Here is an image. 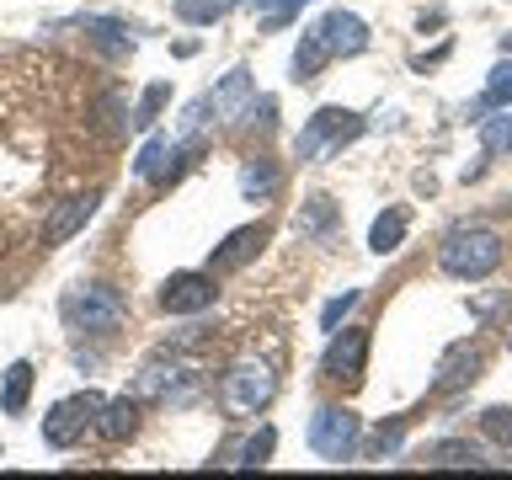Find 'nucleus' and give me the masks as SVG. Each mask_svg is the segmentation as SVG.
<instances>
[{
	"instance_id": "f257e3e1",
	"label": "nucleus",
	"mask_w": 512,
	"mask_h": 480,
	"mask_svg": "<svg viewBox=\"0 0 512 480\" xmlns=\"http://www.w3.org/2000/svg\"><path fill=\"white\" fill-rule=\"evenodd\" d=\"M438 267L448 272V278H464V283L491 278V272L502 267V235H491V230H454L443 240V251H438Z\"/></svg>"
},
{
	"instance_id": "f03ea898",
	"label": "nucleus",
	"mask_w": 512,
	"mask_h": 480,
	"mask_svg": "<svg viewBox=\"0 0 512 480\" xmlns=\"http://www.w3.org/2000/svg\"><path fill=\"white\" fill-rule=\"evenodd\" d=\"M123 294L107 283H75L70 294H64V320H70L75 331L86 336H112L123 326Z\"/></svg>"
},
{
	"instance_id": "7ed1b4c3",
	"label": "nucleus",
	"mask_w": 512,
	"mask_h": 480,
	"mask_svg": "<svg viewBox=\"0 0 512 480\" xmlns=\"http://www.w3.org/2000/svg\"><path fill=\"white\" fill-rule=\"evenodd\" d=\"M96 416H102V395H96V390L64 395L59 406H48V416H43V443L48 448L86 443V432H96Z\"/></svg>"
},
{
	"instance_id": "20e7f679",
	"label": "nucleus",
	"mask_w": 512,
	"mask_h": 480,
	"mask_svg": "<svg viewBox=\"0 0 512 480\" xmlns=\"http://www.w3.org/2000/svg\"><path fill=\"white\" fill-rule=\"evenodd\" d=\"M363 134V118L347 107H320L299 134V160H320V155H342V144Z\"/></svg>"
},
{
	"instance_id": "39448f33",
	"label": "nucleus",
	"mask_w": 512,
	"mask_h": 480,
	"mask_svg": "<svg viewBox=\"0 0 512 480\" xmlns=\"http://www.w3.org/2000/svg\"><path fill=\"white\" fill-rule=\"evenodd\" d=\"M358 438H363V427H358V416H352L347 406H320L310 416V448L320 459H331V464H342L358 454Z\"/></svg>"
},
{
	"instance_id": "423d86ee",
	"label": "nucleus",
	"mask_w": 512,
	"mask_h": 480,
	"mask_svg": "<svg viewBox=\"0 0 512 480\" xmlns=\"http://www.w3.org/2000/svg\"><path fill=\"white\" fill-rule=\"evenodd\" d=\"M272 395H278V379H272V368L267 363H235L230 374H224V406L240 411V416H256V411H267L272 406Z\"/></svg>"
},
{
	"instance_id": "0eeeda50",
	"label": "nucleus",
	"mask_w": 512,
	"mask_h": 480,
	"mask_svg": "<svg viewBox=\"0 0 512 480\" xmlns=\"http://www.w3.org/2000/svg\"><path fill=\"white\" fill-rule=\"evenodd\" d=\"M214 299H219L214 272H171V278L160 283V310L166 315H203Z\"/></svg>"
},
{
	"instance_id": "6e6552de",
	"label": "nucleus",
	"mask_w": 512,
	"mask_h": 480,
	"mask_svg": "<svg viewBox=\"0 0 512 480\" xmlns=\"http://www.w3.org/2000/svg\"><path fill=\"white\" fill-rule=\"evenodd\" d=\"M198 395V379H192V368L182 363H150L144 374L134 379V400H176V406H187V400Z\"/></svg>"
},
{
	"instance_id": "1a4fd4ad",
	"label": "nucleus",
	"mask_w": 512,
	"mask_h": 480,
	"mask_svg": "<svg viewBox=\"0 0 512 480\" xmlns=\"http://www.w3.org/2000/svg\"><path fill=\"white\" fill-rule=\"evenodd\" d=\"M363 363H368V331L363 326H342L331 331V347H326V379H363Z\"/></svg>"
},
{
	"instance_id": "9d476101",
	"label": "nucleus",
	"mask_w": 512,
	"mask_h": 480,
	"mask_svg": "<svg viewBox=\"0 0 512 480\" xmlns=\"http://www.w3.org/2000/svg\"><path fill=\"white\" fill-rule=\"evenodd\" d=\"M315 27H320V38H326L331 59H352V54H363V48H368V22H363V16H352V11H326Z\"/></svg>"
},
{
	"instance_id": "9b49d317",
	"label": "nucleus",
	"mask_w": 512,
	"mask_h": 480,
	"mask_svg": "<svg viewBox=\"0 0 512 480\" xmlns=\"http://www.w3.org/2000/svg\"><path fill=\"white\" fill-rule=\"evenodd\" d=\"M251 102H256L251 70H230L214 91H208V107H214V118H230V123L251 118Z\"/></svg>"
},
{
	"instance_id": "f8f14e48",
	"label": "nucleus",
	"mask_w": 512,
	"mask_h": 480,
	"mask_svg": "<svg viewBox=\"0 0 512 480\" xmlns=\"http://www.w3.org/2000/svg\"><path fill=\"white\" fill-rule=\"evenodd\" d=\"M96 203H102V192H86V198H70V203H59L54 208V219L43 224V240L48 246H64L75 230H86V219L96 214Z\"/></svg>"
},
{
	"instance_id": "ddd939ff",
	"label": "nucleus",
	"mask_w": 512,
	"mask_h": 480,
	"mask_svg": "<svg viewBox=\"0 0 512 480\" xmlns=\"http://www.w3.org/2000/svg\"><path fill=\"white\" fill-rule=\"evenodd\" d=\"M267 240V230L262 224H246V230H235V235H224V246L208 256V272H235V267H246L251 256H256V246Z\"/></svg>"
},
{
	"instance_id": "4468645a",
	"label": "nucleus",
	"mask_w": 512,
	"mask_h": 480,
	"mask_svg": "<svg viewBox=\"0 0 512 480\" xmlns=\"http://www.w3.org/2000/svg\"><path fill=\"white\" fill-rule=\"evenodd\" d=\"M480 374V352L470 347V342H459V347H448L443 352V363H438V395H454V390H464Z\"/></svg>"
},
{
	"instance_id": "2eb2a0df",
	"label": "nucleus",
	"mask_w": 512,
	"mask_h": 480,
	"mask_svg": "<svg viewBox=\"0 0 512 480\" xmlns=\"http://www.w3.org/2000/svg\"><path fill=\"white\" fill-rule=\"evenodd\" d=\"M134 427H139V400H134V395L102 400V416H96V432H102L107 443H123V438H134Z\"/></svg>"
},
{
	"instance_id": "dca6fc26",
	"label": "nucleus",
	"mask_w": 512,
	"mask_h": 480,
	"mask_svg": "<svg viewBox=\"0 0 512 480\" xmlns=\"http://www.w3.org/2000/svg\"><path fill=\"white\" fill-rule=\"evenodd\" d=\"M171 160H182V144H171L166 134H155V139H144V150L134 160V171L144 176V182H166V176L176 171Z\"/></svg>"
},
{
	"instance_id": "f3484780",
	"label": "nucleus",
	"mask_w": 512,
	"mask_h": 480,
	"mask_svg": "<svg viewBox=\"0 0 512 480\" xmlns=\"http://www.w3.org/2000/svg\"><path fill=\"white\" fill-rule=\"evenodd\" d=\"M406 230H411V214H406V208H384V214L368 224V251H374V256H390L400 240H406Z\"/></svg>"
},
{
	"instance_id": "a211bd4d",
	"label": "nucleus",
	"mask_w": 512,
	"mask_h": 480,
	"mask_svg": "<svg viewBox=\"0 0 512 480\" xmlns=\"http://www.w3.org/2000/svg\"><path fill=\"white\" fill-rule=\"evenodd\" d=\"M326 64H331V48H326V38H320V27L310 22L299 32V48H294V80H315Z\"/></svg>"
},
{
	"instance_id": "6ab92c4d",
	"label": "nucleus",
	"mask_w": 512,
	"mask_h": 480,
	"mask_svg": "<svg viewBox=\"0 0 512 480\" xmlns=\"http://www.w3.org/2000/svg\"><path fill=\"white\" fill-rule=\"evenodd\" d=\"M32 379H38V374H32L27 358L11 363V368H6V384H0V411H6V416H22V411H27V395H32Z\"/></svg>"
},
{
	"instance_id": "aec40b11",
	"label": "nucleus",
	"mask_w": 512,
	"mask_h": 480,
	"mask_svg": "<svg viewBox=\"0 0 512 480\" xmlns=\"http://www.w3.org/2000/svg\"><path fill=\"white\" fill-rule=\"evenodd\" d=\"M427 464L432 470H480V448L475 443H459V438H448V443H432L427 448Z\"/></svg>"
},
{
	"instance_id": "412c9836",
	"label": "nucleus",
	"mask_w": 512,
	"mask_h": 480,
	"mask_svg": "<svg viewBox=\"0 0 512 480\" xmlns=\"http://www.w3.org/2000/svg\"><path fill=\"white\" fill-rule=\"evenodd\" d=\"M278 187H283V176H278V166H272V160H251V166L240 171V192H246L251 203H267Z\"/></svg>"
},
{
	"instance_id": "4be33fe9",
	"label": "nucleus",
	"mask_w": 512,
	"mask_h": 480,
	"mask_svg": "<svg viewBox=\"0 0 512 480\" xmlns=\"http://www.w3.org/2000/svg\"><path fill=\"white\" fill-rule=\"evenodd\" d=\"M480 144H486L491 155L512 150V107H496V118H480Z\"/></svg>"
},
{
	"instance_id": "5701e85b",
	"label": "nucleus",
	"mask_w": 512,
	"mask_h": 480,
	"mask_svg": "<svg viewBox=\"0 0 512 480\" xmlns=\"http://www.w3.org/2000/svg\"><path fill=\"white\" fill-rule=\"evenodd\" d=\"M272 448H278V432H272V427H262V432H256V438H246V443H240V470H262V464L272 459Z\"/></svg>"
},
{
	"instance_id": "b1692460",
	"label": "nucleus",
	"mask_w": 512,
	"mask_h": 480,
	"mask_svg": "<svg viewBox=\"0 0 512 480\" xmlns=\"http://www.w3.org/2000/svg\"><path fill=\"white\" fill-rule=\"evenodd\" d=\"M230 6H235V0H176V16L192 22V27H208V22H219Z\"/></svg>"
},
{
	"instance_id": "393cba45",
	"label": "nucleus",
	"mask_w": 512,
	"mask_h": 480,
	"mask_svg": "<svg viewBox=\"0 0 512 480\" xmlns=\"http://www.w3.org/2000/svg\"><path fill=\"white\" fill-rule=\"evenodd\" d=\"M480 107H512V59H502V64H496V70H491V80H486V102H480Z\"/></svg>"
},
{
	"instance_id": "a878e982",
	"label": "nucleus",
	"mask_w": 512,
	"mask_h": 480,
	"mask_svg": "<svg viewBox=\"0 0 512 480\" xmlns=\"http://www.w3.org/2000/svg\"><path fill=\"white\" fill-rule=\"evenodd\" d=\"M171 102V86H166V80H155V86L150 91H144L139 96V112H134V128H150L155 118H160V107H166Z\"/></svg>"
},
{
	"instance_id": "bb28decb",
	"label": "nucleus",
	"mask_w": 512,
	"mask_h": 480,
	"mask_svg": "<svg viewBox=\"0 0 512 480\" xmlns=\"http://www.w3.org/2000/svg\"><path fill=\"white\" fill-rule=\"evenodd\" d=\"M480 432H486V438H496L502 448H512V406H491V411H480Z\"/></svg>"
},
{
	"instance_id": "cd10ccee",
	"label": "nucleus",
	"mask_w": 512,
	"mask_h": 480,
	"mask_svg": "<svg viewBox=\"0 0 512 480\" xmlns=\"http://www.w3.org/2000/svg\"><path fill=\"white\" fill-rule=\"evenodd\" d=\"M304 235H331V198H310V208H304L299 219Z\"/></svg>"
},
{
	"instance_id": "c85d7f7f",
	"label": "nucleus",
	"mask_w": 512,
	"mask_h": 480,
	"mask_svg": "<svg viewBox=\"0 0 512 480\" xmlns=\"http://www.w3.org/2000/svg\"><path fill=\"white\" fill-rule=\"evenodd\" d=\"M256 11H267V27H283L288 16H299V6L304 0H251Z\"/></svg>"
},
{
	"instance_id": "c756f323",
	"label": "nucleus",
	"mask_w": 512,
	"mask_h": 480,
	"mask_svg": "<svg viewBox=\"0 0 512 480\" xmlns=\"http://www.w3.org/2000/svg\"><path fill=\"white\" fill-rule=\"evenodd\" d=\"M352 304H358V288H347L342 299H331V304H326V315H320V326H326V331H336V326H342V315L352 310Z\"/></svg>"
},
{
	"instance_id": "7c9ffc66",
	"label": "nucleus",
	"mask_w": 512,
	"mask_h": 480,
	"mask_svg": "<svg viewBox=\"0 0 512 480\" xmlns=\"http://www.w3.org/2000/svg\"><path fill=\"white\" fill-rule=\"evenodd\" d=\"M502 48H507V54H512V32H507V38H502Z\"/></svg>"
},
{
	"instance_id": "2f4dec72",
	"label": "nucleus",
	"mask_w": 512,
	"mask_h": 480,
	"mask_svg": "<svg viewBox=\"0 0 512 480\" xmlns=\"http://www.w3.org/2000/svg\"><path fill=\"white\" fill-rule=\"evenodd\" d=\"M507 342H512V336H507Z\"/></svg>"
}]
</instances>
